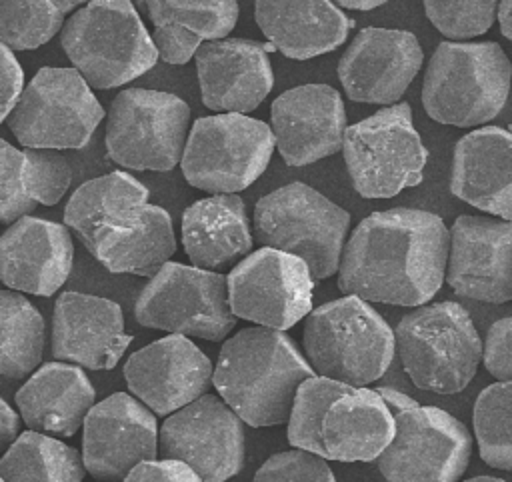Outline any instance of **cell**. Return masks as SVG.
I'll return each instance as SVG.
<instances>
[{
    "mask_svg": "<svg viewBox=\"0 0 512 482\" xmlns=\"http://www.w3.org/2000/svg\"><path fill=\"white\" fill-rule=\"evenodd\" d=\"M450 230L418 208L368 214L344 244L338 288L368 302L422 306L446 278Z\"/></svg>",
    "mask_w": 512,
    "mask_h": 482,
    "instance_id": "obj_1",
    "label": "cell"
},
{
    "mask_svg": "<svg viewBox=\"0 0 512 482\" xmlns=\"http://www.w3.org/2000/svg\"><path fill=\"white\" fill-rule=\"evenodd\" d=\"M272 44L248 38L206 40L194 54L202 104L216 112H252L274 86Z\"/></svg>",
    "mask_w": 512,
    "mask_h": 482,
    "instance_id": "obj_22",
    "label": "cell"
},
{
    "mask_svg": "<svg viewBox=\"0 0 512 482\" xmlns=\"http://www.w3.org/2000/svg\"><path fill=\"white\" fill-rule=\"evenodd\" d=\"M154 42L166 64H186L202 42L226 38L238 20V0H144Z\"/></svg>",
    "mask_w": 512,
    "mask_h": 482,
    "instance_id": "obj_31",
    "label": "cell"
},
{
    "mask_svg": "<svg viewBox=\"0 0 512 482\" xmlns=\"http://www.w3.org/2000/svg\"><path fill=\"white\" fill-rule=\"evenodd\" d=\"M472 482H500L502 478H496V476H474V478H470Z\"/></svg>",
    "mask_w": 512,
    "mask_h": 482,
    "instance_id": "obj_46",
    "label": "cell"
},
{
    "mask_svg": "<svg viewBox=\"0 0 512 482\" xmlns=\"http://www.w3.org/2000/svg\"><path fill=\"white\" fill-rule=\"evenodd\" d=\"M484 368L496 380H512V316L496 320L484 340Z\"/></svg>",
    "mask_w": 512,
    "mask_h": 482,
    "instance_id": "obj_39",
    "label": "cell"
},
{
    "mask_svg": "<svg viewBox=\"0 0 512 482\" xmlns=\"http://www.w3.org/2000/svg\"><path fill=\"white\" fill-rule=\"evenodd\" d=\"M396 352L416 388L456 394L476 376L484 344L464 306L452 300L422 304L394 328Z\"/></svg>",
    "mask_w": 512,
    "mask_h": 482,
    "instance_id": "obj_7",
    "label": "cell"
},
{
    "mask_svg": "<svg viewBox=\"0 0 512 482\" xmlns=\"http://www.w3.org/2000/svg\"><path fill=\"white\" fill-rule=\"evenodd\" d=\"M174 252L176 238L170 214L162 206L146 204L138 224L104 244L94 258L114 274L152 278Z\"/></svg>",
    "mask_w": 512,
    "mask_h": 482,
    "instance_id": "obj_32",
    "label": "cell"
},
{
    "mask_svg": "<svg viewBox=\"0 0 512 482\" xmlns=\"http://www.w3.org/2000/svg\"><path fill=\"white\" fill-rule=\"evenodd\" d=\"M302 346L318 376L368 386L390 368L396 336L368 300L344 294L306 316Z\"/></svg>",
    "mask_w": 512,
    "mask_h": 482,
    "instance_id": "obj_5",
    "label": "cell"
},
{
    "mask_svg": "<svg viewBox=\"0 0 512 482\" xmlns=\"http://www.w3.org/2000/svg\"><path fill=\"white\" fill-rule=\"evenodd\" d=\"M198 482V472L188 466L184 460L178 458H150L136 464L128 476L126 482Z\"/></svg>",
    "mask_w": 512,
    "mask_h": 482,
    "instance_id": "obj_40",
    "label": "cell"
},
{
    "mask_svg": "<svg viewBox=\"0 0 512 482\" xmlns=\"http://www.w3.org/2000/svg\"><path fill=\"white\" fill-rule=\"evenodd\" d=\"M74 68L96 90L118 88L156 66L160 50L132 0H92L60 32Z\"/></svg>",
    "mask_w": 512,
    "mask_h": 482,
    "instance_id": "obj_6",
    "label": "cell"
},
{
    "mask_svg": "<svg viewBox=\"0 0 512 482\" xmlns=\"http://www.w3.org/2000/svg\"><path fill=\"white\" fill-rule=\"evenodd\" d=\"M472 426L480 458L512 472V380H498L478 394Z\"/></svg>",
    "mask_w": 512,
    "mask_h": 482,
    "instance_id": "obj_35",
    "label": "cell"
},
{
    "mask_svg": "<svg viewBox=\"0 0 512 482\" xmlns=\"http://www.w3.org/2000/svg\"><path fill=\"white\" fill-rule=\"evenodd\" d=\"M190 106L176 94L126 88L106 114V154L128 170L168 172L182 162Z\"/></svg>",
    "mask_w": 512,
    "mask_h": 482,
    "instance_id": "obj_12",
    "label": "cell"
},
{
    "mask_svg": "<svg viewBox=\"0 0 512 482\" xmlns=\"http://www.w3.org/2000/svg\"><path fill=\"white\" fill-rule=\"evenodd\" d=\"M274 148L272 126L242 112H222L194 120L180 166L190 186L232 194L264 174Z\"/></svg>",
    "mask_w": 512,
    "mask_h": 482,
    "instance_id": "obj_11",
    "label": "cell"
},
{
    "mask_svg": "<svg viewBox=\"0 0 512 482\" xmlns=\"http://www.w3.org/2000/svg\"><path fill=\"white\" fill-rule=\"evenodd\" d=\"M392 410L396 432L376 458L380 474L390 482H454L470 460L468 428L436 406H420L394 388H376Z\"/></svg>",
    "mask_w": 512,
    "mask_h": 482,
    "instance_id": "obj_8",
    "label": "cell"
},
{
    "mask_svg": "<svg viewBox=\"0 0 512 482\" xmlns=\"http://www.w3.org/2000/svg\"><path fill=\"white\" fill-rule=\"evenodd\" d=\"M276 148L288 166H306L344 146L346 110L328 84H302L282 92L270 106Z\"/></svg>",
    "mask_w": 512,
    "mask_h": 482,
    "instance_id": "obj_21",
    "label": "cell"
},
{
    "mask_svg": "<svg viewBox=\"0 0 512 482\" xmlns=\"http://www.w3.org/2000/svg\"><path fill=\"white\" fill-rule=\"evenodd\" d=\"M118 302L102 296L62 292L52 316V356L90 370H110L130 346Z\"/></svg>",
    "mask_w": 512,
    "mask_h": 482,
    "instance_id": "obj_23",
    "label": "cell"
},
{
    "mask_svg": "<svg viewBox=\"0 0 512 482\" xmlns=\"http://www.w3.org/2000/svg\"><path fill=\"white\" fill-rule=\"evenodd\" d=\"M182 244L194 266L218 270L252 250L244 200L214 194L190 204L182 214Z\"/></svg>",
    "mask_w": 512,
    "mask_h": 482,
    "instance_id": "obj_29",
    "label": "cell"
},
{
    "mask_svg": "<svg viewBox=\"0 0 512 482\" xmlns=\"http://www.w3.org/2000/svg\"><path fill=\"white\" fill-rule=\"evenodd\" d=\"M44 318L18 290L0 292V374L20 380L32 374L44 352Z\"/></svg>",
    "mask_w": 512,
    "mask_h": 482,
    "instance_id": "obj_34",
    "label": "cell"
},
{
    "mask_svg": "<svg viewBox=\"0 0 512 482\" xmlns=\"http://www.w3.org/2000/svg\"><path fill=\"white\" fill-rule=\"evenodd\" d=\"M314 282L300 256L264 246L230 270V308L242 320L288 330L312 312Z\"/></svg>",
    "mask_w": 512,
    "mask_h": 482,
    "instance_id": "obj_15",
    "label": "cell"
},
{
    "mask_svg": "<svg viewBox=\"0 0 512 482\" xmlns=\"http://www.w3.org/2000/svg\"><path fill=\"white\" fill-rule=\"evenodd\" d=\"M146 204L148 188L128 172L114 170L74 190L64 208V224L96 256L104 244L138 224Z\"/></svg>",
    "mask_w": 512,
    "mask_h": 482,
    "instance_id": "obj_27",
    "label": "cell"
},
{
    "mask_svg": "<svg viewBox=\"0 0 512 482\" xmlns=\"http://www.w3.org/2000/svg\"><path fill=\"white\" fill-rule=\"evenodd\" d=\"M386 2L388 0H336L338 6L350 8V10H374Z\"/></svg>",
    "mask_w": 512,
    "mask_h": 482,
    "instance_id": "obj_44",
    "label": "cell"
},
{
    "mask_svg": "<svg viewBox=\"0 0 512 482\" xmlns=\"http://www.w3.org/2000/svg\"><path fill=\"white\" fill-rule=\"evenodd\" d=\"M52 0H0V40L12 50H34L64 28Z\"/></svg>",
    "mask_w": 512,
    "mask_h": 482,
    "instance_id": "obj_36",
    "label": "cell"
},
{
    "mask_svg": "<svg viewBox=\"0 0 512 482\" xmlns=\"http://www.w3.org/2000/svg\"><path fill=\"white\" fill-rule=\"evenodd\" d=\"M344 162L362 198H392L424 178L428 150L408 102L380 108L344 132Z\"/></svg>",
    "mask_w": 512,
    "mask_h": 482,
    "instance_id": "obj_10",
    "label": "cell"
},
{
    "mask_svg": "<svg viewBox=\"0 0 512 482\" xmlns=\"http://www.w3.org/2000/svg\"><path fill=\"white\" fill-rule=\"evenodd\" d=\"M314 374L284 330L258 324L224 340L212 384L246 424L278 426L290 420L300 384Z\"/></svg>",
    "mask_w": 512,
    "mask_h": 482,
    "instance_id": "obj_3",
    "label": "cell"
},
{
    "mask_svg": "<svg viewBox=\"0 0 512 482\" xmlns=\"http://www.w3.org/2000/svg\"><path fill=\"white\" fill-rule=\"evenodd\" d=\"M86 472L78 450L32 428L22 432L0 460L4 482H80Z\"/></svg>",
    "mask_w": 512,
    "mask_h": 482,
    "instance_id": "obj_33",
    "label": "cell"
},
{
    "mask_svg": "<svg viewBox=\"0 0 512 482\" xmlns=\"http://www.w3.org/2000/svg\"><path fill=\"white\" fill-rule=\"evenodd\" d=\"M94 400V386L80 364L64 360L42 364L16 392V406L28 428L66 438L84 424Z\"/></svg>",
    "mask_w": 512,
    "mask_h": 482,
    "instance_id": "obj_28",
    "label": "cell"
},
{
    "mask_svg": "<svg viewBox=\"0 0 512 482\" xmlns=\"http://www.w3.org/2000/svg\"><path fill=\"white\" fill-rule=\"evenodd\" d=\"M68 224L22 216L0 240V278L6 288L52 296L68 280L74 244Z\"/></svg>",
    "mask_w": 512,
    "mask_h": 482,
    "instance_id": "obj_24",
    "label": "cell"
},
{
    "mask_svg": "<svg viewBox=\"0 0 512 482\" xmlns=\"http://www.w3.org/2000/svg\"><path fill=\"white\" fill-rule=\"evenodd\" d=\"M106 112L78 68L44 66L4 120L28 148H82Z\"/></svg>",
    "mask_w": 512,
    "mask_h": 482,
    "instance_id": "obj_13",
    "label": "cell"
},
{
    "mask_svg": "<svg viewBox=\"0 0 512 482\" xmlns=\"http://www.w3.org/2000/svg\"><path fill=\"white\" fill-rule=\"evenodd\" d=\"M254 20L266 40L292 60L336 50L354 26L336 0H254Z\"/></svg>",
    "mask_w": 512,
    "mask_h": 482,
    "instance_id": "obj_26",
    "label": "cell"
},
{
    "mask_svg": "<svg viewBox=\"0 0 512 482\" xmlns=\"http://www.w3.org/2000/svg\"><path fill=\"white\" fill-rule=\"evenodd\" d=\"M210 358L184 334H170L136 350L124 364L128 390L158 416L176 412L206 394Z\"/></svg>",
    "mask_w": 512,
    "mask_h": 482,
    "instance_id": "obj_20",
    "label": "cell"
},
{
    "mask_svg": "<svg viewBox=\"0 0 512 482\" xmlns=\"http://www.w3.org/2000/svg\"><path fill=\"white\" fill-rule=\"evenodd\" d=\"M446 282L460 298L512 300V220L458 216L450 228Z\"/></svg>",
    "mask_w": 512,
    "mask_h": 482,
    "instance_id": "obj_19",
    "label": "cell"
},
{
    "mask_svg": "<svg viewBox=\"0 0 512 482\" xmlns=\"http://www.w3.org/2000/svg\"><path fill=\"white\" fill-rule=\"evenodd\" d=\"M20 432V418L18 414L8 406L6 400H0V442L2 448H8Z\"/></svg>",
    "mask_w": 512,
    "mask_h": 482,
    "instance_id": "obj_42",
    "label": "cell"
},
{
    "mask_svg": "<svg viewBox=\"0 0 512 482\" xmlns=\"http://www.w3.org/2000/svg\"><path fill=\"white\" fill-rule=\"evenodd\" d=\"M422 60V46L412 32L368 26L352 38L336 72L350 100L390 106L400 102Z\"/></svg>",
    "mask_w": 512,
    "mask_h": 482,
    "instance_id": "obj_18",
    "label": "cell"
},
{
    "mask_svg": "<svg viewBox=\"0 0 512 482\" xmlns=\"http://www.w3.org/2000/svg\"><path fill=\"white\" fill-rule=\"evenodd\" d=\"M450 192L478 210L512 220V132L484 126L464 134L454 146Z\"/></svg>",
    "mask_w": 512,
    "mask_h": 482,
    "instance_id": "obj_25",
    "label": "cell"
},
{
    "mask_svg": "<svg viewBox=\"0 0 512 482\" xmlns=\"http://www.w3.org/2000/svg\"><path fill=\"white\" fill-rule=\"evenodd\" d=\"M2 52V84H0V94H2V110H0V120L4 122L8 114L14 110L18 104L22 92H24V72L14 56V50L6 44L0 46Z\"/></svg>",
    "mask_w": 512,
    "mask_h": 482,
    "instance_id": "obj_41",
    "label": "cell"
},
{
    "mask_svg": "<svg viewBox=\"0 0 512 482\" xmlns=\"http://www.w3.org/2000/svg\"><path fill=\"white\" fill-rule=\"evenodd\" d=\"M242 422L222 396L202 394L164 420L158 452L184 460L200 480H228L244 466Z\"/></svg>",
    "mask_w": 512,
    "mask_h": 482,
    "instance_id": "obj_16",
    "label": "cell"
},
{
    "mask_svg": "<svg viewBox=\"0 0 512 482\" xmlns=\"http://www.w3.org/2000/svg\"><path fill=\"white\" fill-rule=\"evenodd\" d=\"M432 26L450 40H468L498 20L500 0H422Z\"/></svg>",
    "mask_w": 512,
    "mask_h": 482,
    "instance_id": "obj_37",
    "label": "cell"
},
{
    "mask_svg": "<svg viewBox=\"0 0 512 482\" xmlns=\"http://www.w3.org/2000/svg\"><path fill=\"white\" fill-rule=\"evenodd\" d=\"M0 220L12 224L36 204H56L72 182V168L54 148L12 146L0 140Z\"/></svg>",
    "mask_w": 512,
    "mask_h": 482,
    "instance_id": "obj_30",
    "label": "cell"
},
{
    "mask_svg": "<svg viewBox=\"0 0 512 482\" xmlns=\"http://www.w3.org/2000/svg\"><path fill=\"white\" fill-rule=\"evenodd\" d=\"M88 2H92V0H52V4H54L62 14H70L72 10H76V8H80V6L88 4Z\"/></svg>",
    "mask_w": 512,
    "mask_h": 482,
    "instance_id": "obj_45",
    "label": "cell"
},
{
    "mask_svg": "<svg viewBox=\"0 0 512 482\" xmlns=\"http://www.w3.org/2000/svg\"><path fill=\"white\" fill-rule=\"evenodd\" d=\"M394 432L392 410L378 390L314 374L296 392L286 438L326 460L372 462Z\"/></svg>",
    "mask_w": 512,
    "mask_h": 482,
    "instance_id": "obj_2",
    "label": "cell"
},
{
    "mask_svg": "<svg viewBox=\"0 0 512 482\" xmlns=\"http://www.w3.org/2000/svg\"><path fill=\"white\" fill-rule=\"evenodd\" d=\"M258 482H280V480H304V482H334V472L326 458L306 450L294 448L270 456L254 474Z\"/></svg>",
    "mask_w": 512,
    "mask_h": 482,
    "instance_id": "obj_38",
    "label": "cell"
},
{
    "mask_svg": "<svg viewBox=\"0 0 512 482\" xmlns=\"http://www.w3.org/2000/svg\"><path fill=\"white\" fill-rule=\"evenodd\" d=\"M498 24H500V32L512 42V0H500Z\"/></svg>",
    "mask_w": 512,
    "mask_h": 482,
    "instance_id": "obj_43",
    "label": "cell"
},
{
    "mask_svg": "<svg viewBox=\"0 0 512 482\" xmlns=\"http://www.w3.org/2000/svg\"><path fill=\"white\" fill-rule=\"evenodd\" d=\"M82 426V458L94 478L126 480L136 464L160 454L156 412L126 392L94 404Z\"/></svg>",
    "mask_w": 512,
    "mask_h": 482,
    "instance_id": "obj_17",
    "label": "cell"
},
{
    "mask_svg": "<svg viewBox=\"0 0 512 482\" xmlns=\"http://www.w3.org/2000/svg\"><path fill=\"white\" fill-rule=\"evenodd\" d=\"M350 214L304 182H290L254 206L256 240L300 256L314 280L338 272Z\"/></svg>",
    "mask_w": 512,
    "mask_h": 482,
    "instance_id": "obj_9",
    "label": "cell"
},
{
    "mask_svg": "<svg viewBox=\"0 0 512 482\" xmlns=\"http://www.w3.org/2000/svg\"><path fill=\"white\" fill-rule=\"evenodd\" d=\"M512 64L498 42H440L422 82L426 114L448 126L472 128L494 120L504 108Z\"/></svg>",
    "mask_w": 512,
    "mask_h": 482,
    "instance_id": "obj_4",
    "label": "cell"
},
{
    "mask_svg": "<svg viewBox=\"0 0 512 482\" xmlns=\"http://www.w3.org/2000/svg\"><path fill=\"white\" fill-rule=\"evenodd\" d=\"M134 316L140 326L220 342L236 326L228 276L200 266L166 262L140 290Z\"/></svg>",
    "mask_w": 512,
    "mask_h": 482,
    "instance_id": "obj_14",
    "label": "cell"
}]
</instances>
